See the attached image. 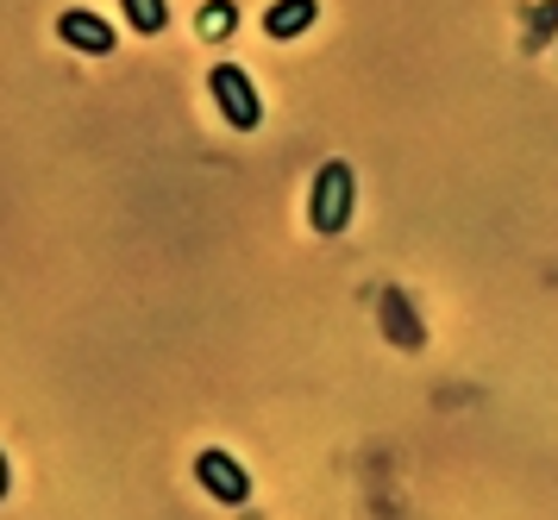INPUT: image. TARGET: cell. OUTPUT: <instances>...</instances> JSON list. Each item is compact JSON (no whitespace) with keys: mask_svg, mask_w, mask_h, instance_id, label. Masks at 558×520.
I'll list each match as a JSON object with an SVG mask.
<instances>
[{"mask_svg":"<svg viewBox=\"0 0 558 520\" xmlns=\"http://www.w3.org/2000/svg\"><path fill=\"white\" fill-rule=\"evenodd\" d=\"M352 214H357V170L345 157H332V164H320L314 182H307V226H314L320 239H332V232L352 226Z\"/></svg>","mask_w":558,"mask_h":520,"instance_id":"cell-1","label":"cell"},{"mask_svg":"<svg viewBox=\"0 0 558 520\" xmlns=\"http://www.w3.org/2000/svg\"><path fill=\"white\" fill-rule=\"evenodd\" d=\"M207 95L220 107V120L232 132H257L264 125V95H257V82L245 75V63H214L207 70Z\"/></svg>","mask_w":558,"mask_h":520,"instance_id":"cell-2","label":"cell"},{"mask_svg":"<svg viewBox=\"0 0 558 520\" xmlns=\"http://www.w3.org/2000/svg\"><path fill=\"white\" fill-rule=\"evenodd\" d=\"M195 476H202L207 496L227 501V508H245V501H252V471H245L232 451H220V446H207L202 458H195Z\"/></svg>","mask_w":558,"mask_h":520,"instance_id":"cell-3","label":"cell"},{"mask_svg":"<svg viewBox=\"0 0 558 520\" xmlns=\"http://www.w3.org/2000/svg\"><path fill=\"white\" fill-rule=\"evenodd\" d=\"M57 38L82 57H113V25L101 13H88V7H70V13H57Z\"/></svg>","mask_w":558,"mask_h":520,"instance_id":"cell-4","label":"cell"},{"mask_svg":"<svg viewBox=\"0 0 558 520\" xmlns=\"http://www.w3.org/2000/svg\"><path fill=\"white\" fill-rule=\"evenodd\" d=\"M314 20H320V0H277V7L264 13V32H270V38H302Z\"/></svg>","mask_w":558,"mask_h":520,"instance_id":"cell-5","label":"cell"},{"mask_svg":"<svg viewBox=\"0 0 558 520\" xmlns=\"http://www.w3.org/2000/svg\"><path fill=\"white\" fill-rule=\"evenodd\" d=\"M383 314H389V339H396V346H421V326H414V307L402 301V289L383 295Z\"/></svg>","mask_w":558,"mask_h":520,"instance_id":"cell-6","label":"cell"},{"mask_svg":"<svg viewBox=\"0 0 558 520\" xmlns=\"http://www.w3.org/2000/svg\"><path fill=\"white\" fill-rule=\"evenodd\" d=\"M120 7H126V20H132L138 38H157V32L170 25V0H120Z\"/></svg>","mask_w":558,"mask_h":520,"instance_id":"cell-7","label":"cell"},{"mask_svg":"<svg viewBox=\"0 0 558 520\" xmlns=\"http://www.w3.org/2000/svg\"><path fill=\"white\" fill-rule=\"evenodd\" d=\"M195 25H202V38H232V25H239V7H232V0H202Z\"/></svg>","mask_w":558,"mask_h":520,"instance_id":"cell-8","label":"cell"},{"mask_svg":"<svg viewBox=\"0 0 558 520\" xmlns=\"http://www.w3.org/2000/svg\"><path fill=\"white\" fill-rule=\"evenodd\" d=\"M553 25H558V0H546V7L533 13V32H527V45H546V38H553Z\"/></svg>","mask_w":558,"mask_h":520,"instance_id":"cell-9","label":"cell"},{"mask_svg":"<svg viewBox=\"0 0 558 520\" xmlns=\"http://www.w3.org/2000/svg\"><path fill=\"white\" fill-rule=\"evenodd\" d=\"M7 489H13V464H7V451H0V501H7Z\"/></svg>","mask_w":558,"mask_h":520,"instance_id":"cell-10","label":"cell"}]
</instances>
